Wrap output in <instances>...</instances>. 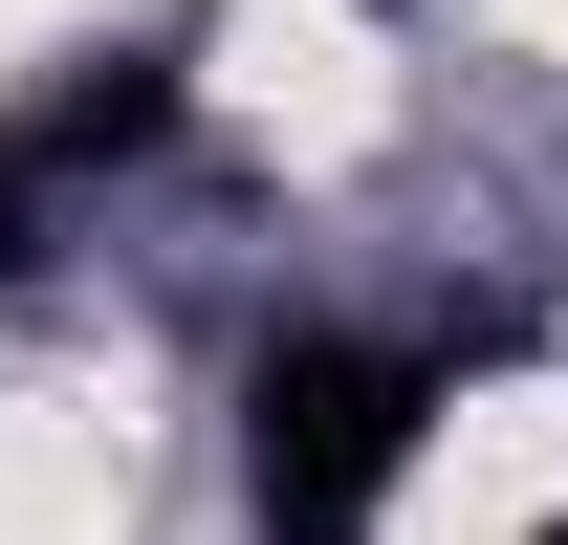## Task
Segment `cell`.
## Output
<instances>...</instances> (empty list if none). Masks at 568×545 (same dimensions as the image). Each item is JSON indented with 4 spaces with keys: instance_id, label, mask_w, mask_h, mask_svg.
Masks as SVG:
<instances>
[{
    "instance_id": "obj_1",
    "label": "cell",
    "mask_w": 568,
    "mask_h": 545,
    "mask_svg": "<svg viewBox=\"0 0 568 545\" xmlns=\"http://www.w3.org/2000/svg\"><path fill=\"white\" fill-rule=\"evenodd\" d=\"M437 349H372V328H284L263 393H241V480H263V545H372L394 524V480L437 436Z\"/></svg>"
}]
</instances>
